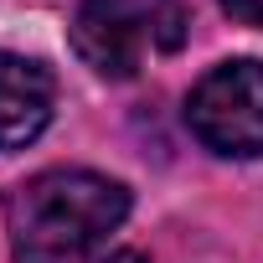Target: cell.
<instances>
[{"instance_id":"cell-1","label":"cell","mask_w":263,"mask_h":263,"mask_svg":"<svg viewBox=\"0 0 263 263\" xmlns=\"http://www.w3.org/2000/svg\"><path fill=\"white\" fill-rule=\"evenodd\" d=\"M129 217V191L98 171H42L6 201L16 263H83Z\"/></svg>"},{"instance_id":"cell-2","label":"cell","mask_w":263,"mask_h":263,"mask_svg":"<svg viewBox=\"0 0 263 263\" xmlns=\"http://www.w3.org/2000/svg\"><path fill=\"white\" fill-rule=\"evenodd\" d=\"M181 0H83L72 16V47L98 78H135L145 57H165L186 42Z\"/></svg>"},{"instance_id":"cell-3","label":"cell","mask_w":263,"mask_h":263,"mask_svg":"<svg viewBox=\"0 0 263 263\" xmlns=\"http://www.w3.org/2000/svg\"><path fill=\"white\" fill-rule=\"evenodd\" d=\"M191 135L217 155H263V62L212 67L186 103Z\"/></svg>"},{"instance_id":"cell-4","label":"cell","mask_w":263,"mask_h":263,"mask_svg":"<svg viewBox=\"0 0 263 263\" xmlns=\"http://www.w3.org/2000/svg\"><path fill=\"white\" fill-rule=\"evenodd\" d=\"M57 108V78L36 57L0 52V150L31 145L52 124Z\"/></svg>"},{"instance_id":"cell-5","label":"cell","mask_w":263,"mask_h":263,"mask_svg":"<svg viewBox=\"0 0 263 263\" xmlns=\"http://www.w3.org/2000/svg\"><path fill=\"white\" fill-rule=\"evenodd\" d=\"M222 11L242 26H263V0H222Z\"/></svg>"},{"instance_id":"cell-6","label":"cell","mask_w":263,"mask_h":263,"mask_svg":"<svg viewBox=\"0 0 263 263\" xmlns=\"http://www.w3.org/2000/svg\"><path fill=\"white\" fill-rule=\"evenodd\" d=\"M98 263H145L140 253H108V258H98Z\"/></svg>"}]
</instances>
